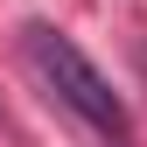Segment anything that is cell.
I'll use <instances>...</instances> for the list:
<instances>
[{"instance_id": "cell-1", "label": "cell", "mask_w": 147, "mask_h": 147, "mask_svg": "<svg viewBox=\"0 0 147 147\" xmlns=\"http://www.w3.org/2000/svg\"><path fill=\"white\" fill-rule=\"evenodd\" d=\"M21 49H28V63L42 70V84L56 91V98L77 112L84 126H98L105 140H119L126 133V105H119V91L105 84V70L84 56L77 42H70L63 28H49V21H28L21 28Z\"/></svg>"}]
</instances>
